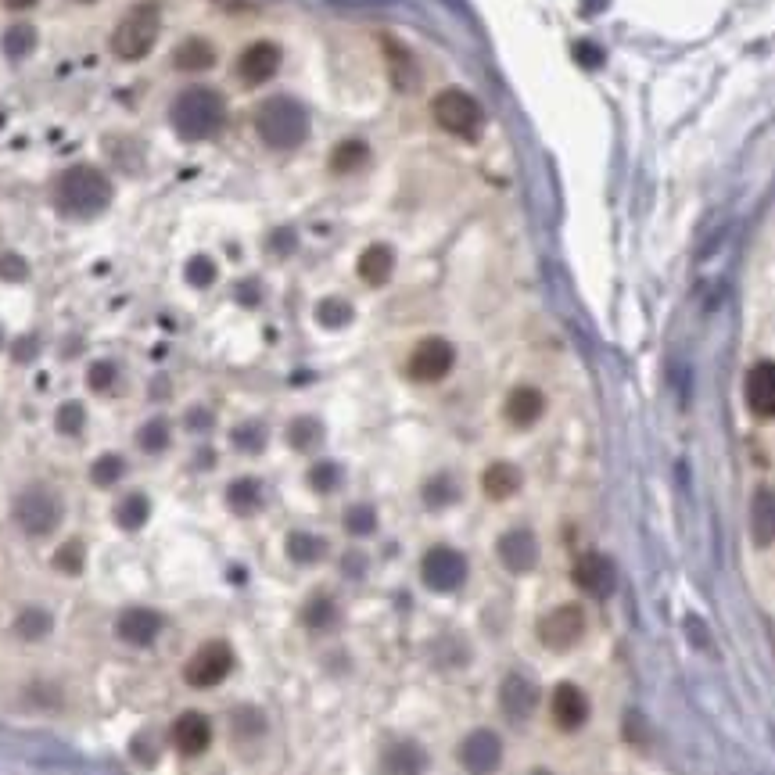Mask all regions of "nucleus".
I'll return each mask as SVG.
<instances>
[{"label":"nucleus","instance_id":"2","mask_svg":"<svg viewBox=\"0 0 775 775\" xmlns=\"http://www.w3.org/2000/svg\"><path fill=\"white\" fill-rule=\"evenodd\" d=\"M112 201V180L97 166H69L54 183V205L65 216L90 219L108 209Z\"/></svg>","mask_w":775,"mask_h":775},{"label":"nucleus","instance_id":"44","mask_svg":"<svg viewBox=\"0 0 775 775\" xmlns=\"http://www.w3.org/2000/svg\"><path fill=\"white\" fill-rule=\"evenodd\" d=\"M115 377H119V370H115V363H108V359H97V363L87 370L90 392H108V388H112V384H115Z\"/></svg>","mask_w":775,"mask_h":775},{"label":"nucleus","instance_id":"7","mask_svg":"<svg viewBox=\"0 0 775 775\" xmlns=\"http://www.w3.org/2000/svg\"><path fill=\"white\" fill-rule=\"evenodd\" d=\"M230 671H234V650L223 639H212V643L198 646L191 654V661L183 664V679L194 689H212L227 679Z\"/></svg>","mask_w":775,"mask_h":775},{"label":"nucleus","instance_id":"9","mask_svg":"<svg viewBox=\"0 0 775 775\" xmlns=\"http://www.w3.org/2000/svg\"><path fill=\"white\" fill-rule=\"evenodd\" d=\"M582 636H585V610L578 607V603H560V607H553L546 618L539 621L542 646L557 650V654H564V650L578 646L582 643Z\"/></svg>","mask_w":775,"mask_h":775},{"label":"nucleus","instance_id":"14","mask_svg":"<svg viewBox=\"0 0 775 775\" xmlns=\"http://www.w3.org/2000/svg\"><path fill=\"white\" fill-rule=\"evenodd\" d=\"M277 69H280V47L270 44V40H255L237 58V76H241L244 87H259V83L277 76Z\"/></svg>","mask_w":775,"mask_h":775},{"label":"nucleus","instance_id":"50","mask_svg":"<svg viewBox=\"0 0 775 775\" xmlns=\"http://www.w3.org/2000/svg\"><path fill=\"white\" fill-rule=\"evenodd\" d=\"M4 4H8V8H15V11H22V8H33L36 0H4Z\"/></svg>","mask_w":775,"mask_h":775},{"label":"nucleus","instance_id":"36","mask_svg":"<svg viewBox=\"0 0 775 775\" xmlns=\"http://www.w3.org/2000/svg\"><path fill=\"white\" fill-rule=\"evenodd\" d=\"M0 47H4V54H8V58H26V54L36 47V29L26 26V22H18V26H11L8 33H4Z\"/></svg>","mask_w":775,"mask_h":775},{"label":"nucleus","instance_id":"25","mask_svg":"<svg viewBox=\"0 0 775 775\" xmlns=\"http://www.w3.org/2000/svg\"><path fill=\"white\" fill-rule=\"evenodd\" d=\"M427 768V754L417 743H395L384 750V775H420Z\"/></svg>","mask_w":775,"mask_h":775},{"label":"nucleus","instance_id":"30","mask_svg":"<svg viewBox=\"0 0 775 775\" xmlns=\"http://www.w3.org/2000/svg\"><path fill=\"white\" fill-rule=\"evenodd\" d=\"M169 438H173V435H169V420H166V417H151L148 424H144V427L137 431V445L144 449V453H151V456H155V453H166V449H169Z\"/></svg>","mask_w":775,"mask_h":775},{"label":"nucleus","instance_id":"16","mask_svg":"<svg viewBox=\"0 0 775 775\" xmlns=\"http://www.w3.org/2000/svg\"><path fill=\"white\" fill-rule=\"evenodd\" d=\"M743 399H747V410L761 420H775V363L750 366L747 381H743Z\"/></svg>","mask_w":775,"mask_h":775},{"label":"nucleus","instance_id":"27","mask_svg":"<svg viewBox=\"0 0 775 775\" xmlns=\"http://www.w3.org/2000/svg\"><path fill=\"white\" fill-rule=\"evenodd\" d=\"M227 506L234 514L248 517L262 506V481L259 478H237L227 488Z\"/></svg>","mask_w":775,"mask_h":775},{"label":"nucleus","instance_id":"34","mask_svg":"<svg viewBox=\"0 0 775 775\" xmlns=\"http://www.w3.org/2000/svg\"><path fill=\"white\" fill-rule=\"evenodd\" d=\"M15 632L22 639H44L47 632H51V614H47L44 607H26L22 614H18Z\"/></svg>","mask_w":775,"mask_h":775},{"label":"nucleus","instance_id":"5","mask_svg":"<svg viewBox=\"0 0 775 775\" xmlns=\"http://www.w3.org/2000/svg\"><path fill=\"white\" fill-rule=\"evenodd\" d=\"M61 514H65V506H61L58 492L47 485H29L26 492H18V499H15L18 528L26 535H33V539L51 535L61 524Z\"/></svg>","mask_w":775,"mask_h":775},{"label":"nucleus","instance_id":"42","mask_svg":"<svg viewBox=\"0 0 775 775\" xmlns=\"http://www.w3.org/2000/svg\"><path fill=\"white\" fill-rule=\"evenodd\" d=\"M54 567L65 571V575H79L83 571V542H65V546L54 553Z\"/></svg>","mask_w":775,"mask_h":775},{"label":"nucleus","instance_id":"35","mask_svg":"<svg viewBox=\"0 0 775 775\" xmlns=\"http://www.w3.org/2000/svg\"><path fill=\"white\" fill-rule=\"evenodd\" d=\"M126 474V460H122L119 453H105V456H97L94 467H90V481H94L97 488H108L115 485V481Z\"/></svg>","mask_w":775,"mask_h":775},{"label":"nucleus","instance_id":"6","mask_svg":"<svg viewBox=\"0 0 775 775\" xmlns=\"http://www.w3.org/2000/svg\"><path fill=\"white\" fill-rule=\"evenodd\" d=\"M431 112H435V122L445 133H453V137H463V140H474L481 133V126H485L481 105L467 90H456V87L442 90L431 101Z\"/></svg>","mask_w":775,"mask_h":775},{"label":"nucleus","instance_id":"43","mask_svg":"<svg viewBox=\"0 0 775 775\" xmlns=\"http://www.w3.org/2000/svg\"><path fill=\"white\" fill-rule=\"evenodd\" d=\"M187 280H191L194 288H209L212 280H216V262H212L209 255H194V259L187 262Z\"/></svg>","mask_w":775,"mask_h":775},{"label":"nucleus","instance_id":"13","mask_svg":"<svg viewBox=\"0 0 775 775\" xmlns=\"http://www.w3.org/2000/svg\"><path fill=\"white\" fill-rule=\"evenodd\" d=\"M496 553H499V560H503L506 571L528 575V571L539 564V539H535L528 528H510V532L499 535Z\"/></svg>","mask_w":775,"mask_h":775},{"label":"nucleus","instance_id":"37","mask_svg":"<svg viewBox=\"0 0 775 775\" xmlns=\"http://www.w3.org/2000/svg\"><path fill=\"white\" fill-rule=\"evenodd\" d=\"M345 532L349 535H374L377 532V510L374 506H366V503H356L345 510Z\"/></svg>","mask_w":775,"mask_h":775},{"label":"nucleus","instance_id":"33","mask_svg":"<svg viewBox=\"0 0 775 775\" xmlns=\"http://www.w3.org/2000/svg\"><path fill=\"white\" fill-rule=\"evenodd\" d=\"M302 621L309 628H316V632H323V628H331L334 621H338V607H334L331 596H313V600L305 603Z\"/></svg>","mask_w":775,"mask_h":775},{"label":"nucleus","instance_id":"17","mask_svg":"<svg viewBox=\"0 0 775 775\" xmlns=\"http://www.w3.org/2000/svg\"><path fill=\"white\" fill-rule=\"evenodd\" d=\"M549 715L557 722V729L564 732H575L589 722V697H585L582 689L575 682H560L553 689V697H549Z\"/></svg>","mask_w":775,"mask_h":775},{"label":"nucleus","instance_id":"1","mask_svg":"<svg viewBox=\"0 0 775 775\" xmlns=\"http://www.w3.org/2000/svg\"><path fill=\"white\" fill-rule=\"evenodd\" d=\"M169 122L183 140H212L227 126V101L212 87H187L176 94Z\"/></svg>","mask_w":775,"mask_h":775},{"label":"nucleus","instance_id":"10","mask_svg":"<svg viewBox=\"0 0 775 775\" xmlns=\"http://www.w3.org/2000/svg\"><path fill=\"white\" fill-rule=\"evenodd\" d=\"M456 366V349L445 338H424L406 359V374L417 384H435L442 381Z\"/></svg>","mask_w":775,"mask_h":775},{"label":"nucleus","instance_id":"23","mask_svg":"<svg viewBox=\"0 0 775 775\" xmlns=\"http://www.w3.org/2000/svg\"><path fill=\"white\" fill-rule=\"evenodd\" d=\"M750 535L758 546L775 542V488H761L754 503H750Z\"/></svg>","mask_w":775,"mask_h":775},{"label":"nucleus","instance_id":"46","mask_svg":"<svg viewBox=\"0 0 775 775\" xmlns=\"http://www.w3.org/2000/svg\"><path fill=\"white\" fill-rule=\"evenodd\" d=\"M575 58L582 61L585 69H596V65H600V61H603V54H600V47H596V44H589V40H582V44L575 47Z\"/></svg>","mask_w":775,"mask_h":775},{"label":"nucleus","instance_id":"48","mask_svg":"<svg viewBox=\"0 0 775 775\" xmlns=\"http://www.w3.org/2000/svg\"><path fill=\"white\" fill-rule=\"evenodd\" d=\"M209 413H205V410H191V413H187V427H191V431H194V427H198V431H205V427H209Z\"/></svg>","mask_w":775,"mask_h":775},{"label":"nucleus","instance_id":"45","mask_svg":"<svg viewBox=\"0 0 775 775\" xmlns=\"http://www.w3.org/2000/svg\"><path fill=\"white\" fill-rule=\"evenodd\" d=\"M26 273H29V266L18 259V255H11V252L0 255V280H11V284H15V280H26Z\"/></svg>","mask_w":775,"mask_h":775},{"label":"nucleus","instance_id":"15","mask_svg":"<svg viewBox=\"0 0 775 775\" xmlns=\"http://www.w3.org/2000/svg\"><path fill=\"white\" fill-rule=\"evenodd\" d=\"M166 628V618L151 607H126L115 621V632H119L122 643L130 646H151Z\"/></svg>","mask_w":775,"mask_h":775},{"label":"nucleus","instance_id":"18","mask_svg":"<svg viewBox=\"0 0 775 775\" xmlns=\"http://www.w3.org/2000/svg\"><path fill=\"white\" fill-rule=\"evenodd\" d=\"M571 578H575V585L582 589V593L589 596H610L614 593V564H610L603 553H582V557L575 560V567H571Z\"/></svg>","mask_w":775,"mask_h":775},{"label":"nucleus","instance_id":"20","mask_svg":"<svg viewBox=\"0 0 775 775\" xmlns=\"http://www.w3.org/2000/svg\"><path fill=\"white\" fill-rule=\"evenodd\" d=\"M503 413L514 427H532L535 420L546 413V395H542L539 388L521 384V388H514V392L506 395V410Z\"/></svg>","mask_w":775,"mask_h":775},{"label":"nucleus","instance_id":"39","mask_svg":"<svg viewBox=\"0 0 775 775\" xmlns=\"http://www.w3.org/2000/svg\"><path fill=\"white\" fill-rule=\"evenodd\" d=\"M316 320L323 323V327H345V323L352 320V305L345 302V298H323L320 305H316Z\"/></svg>","mask_w":775,"mask_h":775},{"label":"nucleus","instance_id":"3","mask_svg":"<svg viewBox=\"0 0 775 775\" xmlns=\"http://www.w3.org/2000/svg\"><path fill=\"white\" fill-rule=\"evenodd\" d=\"M255 133H259L266 148L295 151L309 137V112L298 105L295 97H270L255 112Z\"/></svg>","mask_w":775,"mask_h":775},{"label":"nucleus","instance_id":"28","mask_svg":"<svg viewBox=\"0 0 775 775\" xmlns=\"http://www.w3.org/2000/svg\"><path fill=\"white\" fill-rule=\"evenodd\" d=\"M148 517H151V503H148V496H140V492H130V496L119 499V506H115V521H119V528H126V532L144 528Z\"/></svg>","mask_w":775,"mask_h":775},{"label":"nucleus","instance_id":"31","mask_svg":"<svg viewBox=\"0 0 775 775\" xmlns=\"http://www.w3.org/2000/svg\"><path fill=\"white\" fill-rule=\"evenodd\" d=\"M320 438H323V427H320V420H313V417H298L295 424L288 427V442H291V449H298V453L316 449Z\"/></svg>","mask_w":775,"mask_h":775},{"label":"nucleus","instance_id":"8","mask_svg":"<svg viewBox=\"0 0 775 775\" xmlns=\"http://www.w3.org/2000/svg\"><path fill=\"white\" fill-rule=\"evenodd\" d=\"M420 578L431 593H456L467 582V557L453 546H431L420 560Z\"/></svg>","mask_w":775,"mask_h":775},{"label":"nucleus","instance_id":"38","mask_svg":"<svg viewBox=\"0 0 775 775\" xmlns=\"http://www.w3.org/2000/svg\"><path fill=\"white\" fill-rule=\"evenodd\" d=\"M341 467L334 460H320L309 467V485H313V492H320V496H327V492H334V488L341 485Z\"/></svg>","mask_w":775,"mask_h":775},{"label":"nucleus","instance_id":"24","mask_svg":"<svg viewBox=\"0 0 775 775\" xmlns=\"http://www.w3.org/2000/svg\"><path fill=\"white\" fill-rule=\"evenodd\" d=\"M173 65L180 72H205L216 65V47H212L209 40H201V36H191V40L176 44Z\"/></svg>","mask_w":775,"mask_h":775},{"label":"nucleus","instance_id":"32","mask_svg":"<svg viewBox=\"0 0 775 775\" xmlns=\"http://www.w3.org/2000/svg\"><path fill=\"white\" fill-rule=\"evenodd\" d=\"M460 499V488H456V481L449 478V474H438V478H431L424 485V503L431 506V510H445L449 503H456Z\"/></svg>","mask_w":775,"mask_h":775},{"label":"nucleus","instance_id":"19","mask_svg":"<svg viewBox=\"0 0 775 775\" xmlns=\"http://www.w3.org/2000/svg\"><path fill=\"white\" fill-rule=\"evenodd\" d=\"M212 743V722L201 711H183L173 722V747L183 758H198Z\"/></svg>","mask_w":775,"mask_h":775},{"label":"nucleus","instance_id":"41","mask_svg":"<svg viewBox=\"0 0 775 775\" xmlns=\"http://www.w3.org/2000/svg\"><path fill=\"white\" fill-rule=\"evenodd\" d=\"M83 424H87V410L79 402H61L58 417H54V427H58L61 435H79Z\"/></svg>","mask_w":775,"mask_h":775},{"label":"nucleus","instance_id":"22","mask_svg":"<svg viewBox=\"0 0 775 775\" xmlns=\"http://www.w3.org/2000/svg\"><path fill=\"white\" fill-rule=\"evenodd\" d=\"M356 270L370 288H381V284H388V277H392V270H395V252L388 244H370V248L359 255Z\"/></svg>","mask_w":775,"mask_h":775},{"label":"nucleus","instance_id":"51","mask_svg":"<svg viewBox=\"0 0 775 775\" xmlns=\"http://www.w3.org/2000/svg\"><path fill=\"white\" fill-rule=\"evenodd\" d=\"M83 4H90V0H83Z\"/></svg>","mask_w":775,"mask_h":775},{"label":"nucleus","instance_id":"11","mask_svg":"<svg viewBox=\"0 0 775 775\" xmlns=\"http://www.w3.org/2000/svg\"><path fill=\"white\" fill-rule=\"evenodd\" d=\"M503 761V740L492 729H474L460 743V765L471 775H492Z\"/></svg>","mask_w":775,"mask_h":775},{"label":"nucleus","instance_id":"4","mask_svg":"<svg viewBox=\"0 0 775 775\" xmlns=\"http://www.w3.org/2000/svg\"><path fill=\"white\" fill-rule=\"evenodd\" d=\"M158 29H162V15H158L155 0H144V4L130 8L112 33L115 58H122V61L148 58L151 47H155V40H158Z\"/></svg>","mask_w":775,"mask_h":775},{"label":"nucleus","instance_id":"40","mask_svg":"<svg viewBox=\"0 0 775 775\" xmlns=\"http://www.w3.org/2000/svg\"><path fill=\"white\" fill-rule=\"evenodd\" d=\"M234 445L241 453H262V445H266V427L259 420H248V424H237L234 427Z\"/></svg>","mask_w":775,"mask_h":775},{"label":"nucleus","instance_id":"29","mask_svg":"<svg viewBox=\"0 0 775 775\" xmlns=\"http://www.w3.org/2000/svg\"><path fill=\"white\" fill-rule=\"evenodd\" d=\"M288 557L295 564H320L327 557V542L320 535H309V532H291L288 535Z\"/></svg>","mask_w":775,"mask_h":775},{"label":"nucleus","instance_id":"21","mask_svg":"<svg viewBox=\"0 0 775 775\" xmlns=\"http://www.w3.org/2000/svg\"><path fill=\"white\" fill-rule=\"evenodd\" d=\"M521 471H517L514 463H506V460H496V463H488L485 474H481V488H485V496L488 499H496V503H503V499H510L521 488Z\"/></svg>","mask_w":775,"mask_h":775},{"label":"nucleus","instance_id":"12","mask_svg":"<svg viewBox=\"0 0 775 775\" xmlns=\"http://www.w3.org/2000/svg\"><path fill=\"white\" fill-rule=\"evenodd\" d=\"M499 707H503V715L510 722H528L535 715V707H539V686L521 671L506 675L503 686H499Z\"/></svg>","mask_w":775,"mask_h":775},{"label":"nucleus","instance_id":"47","mask_svg":"<svg viewBox=\"0 0 775 775\" xmlns=\"http://www.w3.org/2000/svg\"><path fill=\"white\" fill-rule=\"evenodd\" d=\"M273 248H277L280 255H288L291 248H295V234H291V230H277V234H273Z\"/></svg>","mask_w":775,"mask_h":775},{"label":"nucleus","instance_id":"49","mask_svg":"<svg viewBox=\"0 0 775 775\" xmlns=\"http://www.w3.org/2000/svg\"><path fill=\"white\" fill-rule=\"evenodd\" d=\"M15 356H18V359H29V356H33V338L22 341V345H18V349H15Z\"/></svg>","mask_w":775,"mask_h":775},{"label":"nucleus","instance_id":"26","mask_svg":"<svg viewBox=\"0 0 775 775\" xmlns=\"http://www.w3.org/2000/svg\"><path fill=\"white\" fill-rule=\"evenodd\" d=\"M363 166H370V144H366V140L349 137V140H341L338 148L331 151V173L334 176L359 173Z\"/></svg>","mask_w":775,"mask_h":775}]
</instances>
